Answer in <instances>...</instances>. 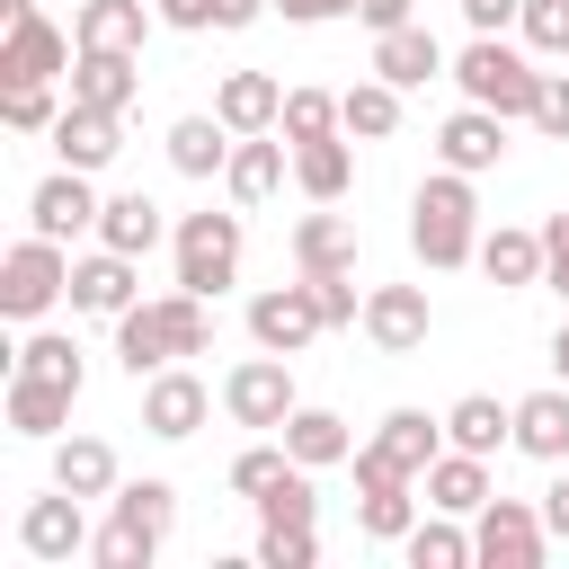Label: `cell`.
I'll use <instances>...</instances> for the list:
<instances>
[{
    "label": "cell",
    "instance_id": "1",
    "mask_svg": "<svg viewBox=\"0 0 569 569\" xmlns=\"http://www.w3.org/2000/svg\"><path fill=\"white\" fill-rule=\"evenodd\" d=\"M213 347V311H204V293H160V302H133L124 320H116V365L133 373V382H151L160 365H187V356H204Z\"/></svg>",
    "mask_w": 569,
    "mask_h": 569
},
{
    "label": "cell",
    "instance_id": "2",
    "mask_svg": "<svg viewBox=\"0 0 569 569\" xmlns=\"http://www.w3.org/2000/svg\"><path fill=\"white\" fill-rule=\"evenodd\" d=\"M409 249L427 267H471L480 258V196H471L462 169L418 178V196H409Z\"/></svg>",
    "mask_w": 569,
    "mask_h": 569
},
{
    "label": "cell",
    "instance_id": "3",
    "mask_svg": "<svg viewBox=\"0 0 569 569\" xmlns=\"http://www.w3.org/2000/svg\"><path fill=\"white\" fill-rule=\"evenodd\" d=\"M169 525H178V489L169 480H116V516L98 525L89 560L98 569H151L160 542H169Z\"/></svg>",
    "mask_w": 569,
    "mask_h": 569
},
{
    "label": "cell",
    "instance_id": "4",
    "mask_svg": "<svg viewBox=\"0 0 569 569\" xmlns=\"http://www.w3.org/2000/svg\"><path fill=\"white\" fill-rule=\"evenodd\" d=\"M453 89L471 98V107H498L507 124H533V98H542V71L507 44V36H471L462 53H453Z\"/></svg>",
    "mask_w": 569,
    "mask_h": 569
},
{
    "label": "cell",
    "instance_id": "5",
    "mask_svg": "<svg viewBox=\"0 0 569 569\" xmlns=\"http://www.w3.org/2000/svg\"><path fill=\"white\" fill-rule=\"evenodd\" d=\"M169 249H178V284L187 293H222V284H240V249H249V231H240V213H178V231H169Z\"/></svg>",
    "mask_w": 569,
    "mask_h": 569
},
{
    "label": "cell",
    "instance_id": "6",
    "mask_svg": "<svg viewBox=\"0 0 569 569\" xmlns=\"http://www.w3.org/2000/svg\"><path fill=\"white\" fill-rule=\"evenodd\" d=\"M62 293H71V258H62V240L27 231V240L0 258V311H9V320H44Z\"/></svg>",
    "mask_w": 569,
    "mask_h": 569
},
{
    "label": "cell",
    "instance_id": "7",
    "mask_svg": "<svg viewBox=\"0 0 569 569\" xmlns=\"http://www.w3.org/2000/svg\"><path fill=\"white\" fill-rule=\"evenodd\" d=\"M542 551H551V525H542L533 498H489L471 516V560H489V569H542Z\"/></svg>",
    "mask_w": 569,
    "mask_h": 569
},
{
    "label": "cell",
    "instance_id": "8",
    "mask_svg": "<svg viewBox=\"0 0 569 569\" xmlns=\"http://www.w3.org/2000/svg\"><path fill=\"white\" fill-rule=\"evenodd\" d=\"M222 409H231V427H284L302 400H293V356H249V365H231L222 373Z\"/></svg>",
    "mask_w": 569,
    "mask_h": 569
},
{
    "label": "cell",
    "instance_id": "9",
    "mask_svg": "<svg viewBox=\"0 0 569 569\" xmlns=\"http://www.w3.org/2000/svg\"><path fill=\"white\" fill-rule=\"evenodd\" d=\"M320 329H329V320H320V293H311V276H302V284H267V293L249 302V338H258L267 356H302Z\"/></svg>",
    "mask_w": 569,
    "mask_h": 569
},
{
    "label": "cell",
    "instance_id": "10",
    "mask_svg": "<svg viewBox=\"0 0 569 569\" xmlns=\"http://www.w3.org/2000/svg\"><path fill=\"white\" fill-rule=\"evenodd\" d=\"M71 62H80V44L53 27V18H9V36H0V80L18 89V80H71Z\"/></svg>",
    "mask_w": 569,
    "mask_h": 569
},
{
    "label": "cell",
    "instance_id": "11",
    "mask_svg": "<svg viewBox=\"0 0 569 569\" xmlns=\"http://www.w3.org/2000/svg\"><path fill=\"white\" fill-rule=\"evenodd\" d=\"M436 160H445V169H462V178L498 169V160H507V116H498V107H471V98H462V107H453V116L436 124Z\"/></svg>",
    "mask_w": 569,
    "mask_h": 569
},
{
    "label": "cell",
    "instance_id": "12",
    "mask_svg": "<svg viewBox=\"0 0 569 569\" xmlns=\"http://www.w3.org/2000/svg\"><path fill=\"white\" fill-rule=\"evenodd\" d=\"M427 329H436L427 284H373V293H365V338H373L382 356H418Z\"/></svg>",
    "mask_w": 569,
    "mask_h": 569
},
{
    "label": "cell",
    "instance_id": "13",
    "mask_svg": "<svg viewBox=\"0 0 569 569\" xmlns=\"http://www.w3.org/2000/svg\"><path fill=\"white\" fill-rule=\"evenodd\" d=\"M204 409H213V391H204L187 365H160V373L142 382V427H151L160 445H187V436L204 427Z\"/></svg>",
    "mask_w": 569,
    "mask_h": 569
},
{
    "label": "cell",
    "instance_id": "14",
    "mask_svg": "<svg viewBox=\"0 0 569 569\" xmlns=\"http://www.w3.org/2000/svg\"><path fill=\"white\" fill-rule=\"evenodd\" d=\"M98 187H89V169H53L36 196H27V222L44 231V240H80V231H98Z\"/></svg>",
    "mask_w": 569,
    "mask_h": 569
},
{
    "label": "cell",
    "instance_id": "15",
    "mask_svg": "<svg viewBox=\"0 0 569 569\" xmlns=\"http://www.w3.org/2000/svg\"><path fill=\"white\" fill-rule=\"evenodd\" d=\"M142 302V284H133V258L124 249H89V258H71V311H98V320H124Z\"/></svg>",
    "mask_w": 569,
    "mask_h": 569
},
{
    "label": "cell",
    "instance_id": "16",
    "mask_svg": "<svg viewBox=\"0 0 569 569\" xmlns=\"http://www.w3.org/2000/svg\"><path fill=\"white\" fill-rule=\"evenodd\" d=\"M71 382H44V373H9V391H0V418H9V436H27V445H53L62 427H71Z\"/></svg>",
    "mask_w": 569,
    "mask_h": 569
},
{
    "label": "cell",
    "instance_id": "17",
    "mask_svg": "<svg viewBox=\"0 0 569 569\" xmlns=\"http://www.w3.org/2000/svg\"><path fill=\"white\" fill-rule=\"evenodd\" d=\"M89 542H98V533H89V516H80L71 489L27 498V516H18V551H27V560H71V551H89Z\"/></svg>",
    "mask_w": 569,
    "mask_h": 569
},
{
    "label": "cell",
    "instance_id": "18",
    "mask_svg": "<svg viewBox=\"0 0 569 569\" xmlns=\"http://www.w3.org/2000/svg\"><path fill=\"white\" fill-rule=\"evenodd\" d=\"M53 151H62V169H89V178H98V169L124 151V116L62 98V116H53Z\"/></svg>",
    "mask_w": 569,
    "mask_h": 569
},
{
    "label": "cell",
    "instance_id": "19",
    "mask_svg": "<svg viewBox=\"0 0 569 569\" xmlns=\"http://www.w3.org/2000/svg\"><path fill=\"white\" fill-rule=\"evenodd\" d=\"M427 507H445V516H480L489 498H498V480H489V453H462V445H445L436 462H427Z\"/></svg>",
    "mask_w": 569,
    "mask_h": 569
},
{
    "label": "cell",
    "instance_id": "20",
    "mask_svg": "<svg viewBox=\"0 0 569 569\" xmlns=\"http://www.w3.org/2000/svg\"><path fill=\"white\" fill-rule=\"evenodd\" d=\"M151 18H160V9H142V0H80L71 44H80V53H142Z\"/></svg>",
    "mask_w": 569,
    "mask_h": 569
},
{
    "label": "cell",
    "instance_id": "21",
    "mask_svg": "<svg viewBox=\"0 0 569 569\" xmlns=\"http://www.w3.org/2000/svg\"><path fill=\"white\" fill-rule=\"evenodd\" d=\"M213 116H222L231 133H276V116H284V80H276V71H222Z\"/></svg>",
    "mask_w": 569,
    "mask_h": 569
},
{
    "label": "cell",
    "instance_id": "22",
    "mask_svg": "<svg viewBox=\"0 0 569 569\" xmlns=\"http://www.w3.org/2000/svg\"><path fill=\"white\" fill-rule=\"evenodd\" d=\"M516 453L533 462H569V382H542L516 400Z\"/></svg>",
    "mask_w": 569,
    "mask_h": 569
},
{
    "label": "cell",
    "instance_id": "23",
    "mask_svg": "<svg viewBox=\"0 0 569 569\" xmlns=\"http://www.w3.org/2000/svg\"><path fill=\"white\" fill-rule=\"evenodd\" d=\"M373 71H382L391 89H427V80L445 71V44H436L418 18H409V27H382V36H373Z\"/></svg>",
    "mask_w": 569,
    "mask_h": 569
},
{
    "label": "cell",
    "instance_id": "24",
    "mask_svg": "<svg viewBox=\"0 0 569 569\" xmlns=\"http://www.w3.org/2000/svg\"><path fill=\"white\" fill-rule=\"evenodd\" d=\"M293 276H356V222L347 213H302L293 222Z\"/></svg>",
    "mask_w": 569,
    "mask_h": 569
},
{
    "label": "cell",
    "instance_id": "25",
    "mask_svg": "<svg viewBox=\"0 0 569 569\" xmlns=\"http://www.w3.org/2000/svg\"><path fill=\"white\" fill-rule=\"evenodd\" d=\"M373 453H382L391 471H409V480H427V462L445 453V418H427V409H391V418L373 427Z\"/></svg>",
    "mask_w": 569,
    "mask_h": 569
},
{
    "label": "cell",
    "instance_id": "26",
    "mask_svg": "<svg viewBox=\"0 0 569 569\" xmlns=\"http://www.w3.org/2000/svg\"><path fill=\"white\" fill-rule=\"evenodd\" d=\"M231 142H240V133H231L222 116H178V124H169V169H178V178H222V169H231Z\"/></svg>",
    "mask_w": 569,
    "mask_h": 569
},
{
    "label": "cell",
    "instance_id": "27",
    "mask_svg": "<svg viewBox=\"0 0 569 569\" xmlns=\"http://www.w3.org/2000/svg\"><path fill=\"white\" fill-rule=\"evenodd\" d=\"M284 151H293V142H276V133H240V142H231V169H222L231 204H267V196L284 187Z\"/></svg>",
    "mask_w": 569,
    "mask_h": 569
},
{
    "label": "cell",
    "instance_id": "28",
    "mask_svg": "<svg viewBox=\"0 0 569 569\" xmlns=\"http://www.w3.org/2000/svg\"><path fill=\"white\" fill-rule=\"evenodd\" d=\"M53 489H71V498H116V445H107V436H53Z\"/></svg>",
    "mask_w": 569,
    "mask_h": 569
},
{
    "label": "cell",
    "instance_id": "29",
    "mask_svg": "<svg viewBox=\"0 0 569 569\" xmlns=\"http://www.w3.org/2000/svg\"><path fill=\"white\" fill-rule=\"evenodd\" d=\"M480 276H489L498 293H525V284H542V231H516V222H498V231L480 240Z\"/></svg>",
    "mask_w": 569,
    "mask_h": 569
},
{
    "label": "cell",
    "instance_id": "30",
    "mask_svg": "<svg viewBox=\"0 0 569 569\" xmlns=\"http://www.w3.org/2000/svg\"><path fill=\"white\" fill-rule=\"evenodd\" d=\"M276 436H284V453H293V462H311V471L356 462V436H347V418H338V409H293Z\"/></svg>",
    "mask_w": 569,
    "mask_h": 569
},
{
    "label": "cell",
    "instance_id": "31",
    "mask_svg": "<svg viewBox=\"0 0 569 569\" xmlns=\"http://www.w3.org/2000/svg\"><path fill=\"white\" fill-rule=\"evenodd\" d=\"M133 89H142L133 53H80V62H71V98H80V107H107V116H124V107H133Z\"/></svg>",
    "mask_w": 569,
    "mask_h": 569
},
{
    "label": "cell",
    "instance_id": "32",
    "mask_svg": "<svg viewBox=\"0 0 569 569\" xmlns=\"http://www.w3.org/2000/svg\"><path fill=\"white\" fill-rule=\"evenodd\" d=\"M293 187H302L311 204H338V196L356 187V151H347L338 133H320V142H293Z\"/></svg>",
    "mask_w": 569,
    "mask_h": 569
},
{
    "label": "cell",
    "instance_id": "33",
    "mask_svg": "<svg viewBox=\"0 0 569 569\" xmlns=\"http://www.w3.org/2000/svg\"><path fill=\"white\" fill-rule=\"evenodd\" d=\"M445 445H462V453H498V445H516V409H498L489 391H462V400L445 409Z\"/></svg>",
    "mask_w": 569,
    "mask_h": 569
},
{
    "label": "cell",
    "instance_id": "34",
    "mask_svg": "<svg viewBox=\"0 0 569 569\" xmlns=\"http://www.w3.org/2000/svg\"><path fill=\"white\" fill-rule=\"evenodd\" d=\"M160 231H169V222H160V204H151L142 187H133V196H107V213H98V240H107V249H124V258L160 249Z\"/></svg>",
    "mask_w": 569,
    "mask_h": 569
},
{
    "label": "cell",
    "instance_id": "35",
    "mask_svg": "<svg viewBox=\"0 0 569 569\" xmlns=\"http://www.w3.org/2000/svg\"><path fill=\"white\" fill-rule=\"evenodd\" d=\"M400 551H409V569H462L471 560V533H462V516H418L409 533H400Z\"/></svg>",
    "mask_w": 569,
    "mask_h": 569
},
{
    "label": "cell",
    "instance_id": "36",
    "mask_svg": "<svg viewBox=\"0 0 569 569\" xmlns=\"http://www.w3.org/2000/svg\"><path fill=\"white\" fill-rule=\"evenodd\" d=\"M338 116H347V133H365V142H382V133H400V89L373 71V80H356L347 98H338Z\"/></svg>",
    "mask_w": 569,
    "mask_h": 569
},
{
    "label": "cell",
    "instance_id": "37",
    "mask_svg": "<svg viewBox=\"0 0 569 569\" xmlns=\"http://www.w3.org/2000/svg\"><path fill=\"white\" fill-rule=\"evenodd\" d=\"M9 373H44V382H71V391L89 382V365H80V347H71L62 329H36V338L9 356Z\"/></svg>",
    "mask_w": 569,
    "mask_h": 569
},
{
    "label": "cell",
    "instance_id": "38",
    "mask_svg": "<svg viewBox=\"0 0 569 569\" xmlns=\"http://www.w3.org/2000/svg\"><path fill=\"white\" fill-rule=\"evenodd\" d=\"M276 133H284V142H320V133H347V116H338V98H329V89H284Z\"/></svg>",
    "mask_w": 569,
    "mask_h": 569
},
{
    "label": "cell",
    "instance_id": "39",
    "mask_svg": "<svg viewBox=\"0 0 569 569\" xmlns=\"http://www.w3.org/2000/svg\"><path fill=\"white\" fill-rule=\"evenodd\" d=\"M320 516V489H311V462H293L267 498H258V525H311Z\"/></svg>",
    "mask_w": 569,
    "mask_h": 569
},
{
    "label": "cell",
    "instance_id": "40",
    "mask_svg": "<svg viewBox=\"0 0 569 569\" xmlns=\"http://www.w3.org/2000/svg\"><path fill=\"white\" fill-rule=\"evenodd\" d=\"M0 116H9V133H53L62 98H53V80H18V89L0 98Z\"/></svg>",
    "mask_w": 569,
    "mask_h": 569
},
{
    "label": "cell",
    "instance_id": "41",
    "mask_svg": "<svg viewBox=\"0 0 569 569\" xmlns=\"http://www.w3.org/2000/svg\"><path fill=\"white\" fill-rule=\"evenodd\" d=\"M284 471H293V453H284V436H276V445H249V453L231 462V489H240V498L258 507V498H267V489H276Z\"/></svg>",
    "mask_w": 569,
    "mask_h": 569
},
{
    "label": "cell",
    "instance_id": "42",
    "mask_svg": "<svg viewBox=\"0 0 569 569\" xmlns=\"http://www.w3.org/2000/svg\"><path fill=\"white\" fill-rule=\"evenodd\" d=\"M311 560H320L311 525H258V569H311Z\"/></svg>",
    "mask_w": 569,
    "mask_h": 569
},
{
    "label": "cell",
    "instance_id": "43",
    "mask_svg": "<svg viewBox=\"0 0 569 569\" xmlns=\"http://www.w3.org/2000/svg\"><path fill=\"white\" fill-rule=\"evenodd\" d=\"M516 27H525V44H533V53H560V62H569V0H525V18H516Z\"/></svg>",
    "mask_w": 569,
    "mask_h": 569
},
{
    "label": "cell",
    "instance_id": "44",
    "mask_svg": "<svg viewBox=\"0 0 569 569\" xmlns=\"http://www.w3.org/2000/svg\"><path fill=\"white\" fill-rule=\"evenodd\" d=\"M542 284L569 302V213H542Z\"/></svg>",
    "mask_w": 569,
    "mask_h": 569
},
{
    "label": "cell",
    "instance_id": "45",
    "mask_svg": "<svg viewBox=\"0 0 569 569\" xmlns=\"http://www.w3.org/2000/svg\"><path fill=\"white\" fill-rule=\"evenodd\" d=\"M311 293H320V320H329V329L365 320V302H356V276H311Z\"/></svg>",
    "mask_w": 569,
    "mask_h": 569
},
{
    "label": "cell",
    "instance_id": "46",
    "mask_svg": "<svg viewBox=\"0 0 569 569\" xmlns=\"http://www.w3.org/2000/svg\"><path fill=\"white\" fill-rule=\"evenodd\" d=\"M533 124L551 142H569V71H542V98H533Z\"/></svg>",
    "mask_w": 569,
    "mask_h": 569
},
{
    "label": "cell",
    "instance_id": "47",
    "mask_svg": "<svg viewBox=\"0 0 569 569\" xmlns=\"http://www.w3.org/2000/svg\"><path fill=\"white\" fill-rule=\"evenodd\" d=\"M542 525H551V542H569V462H551V489H542Z\"/></svg>",
    "mask_w": 569,
    "mask_h": 569
},
{
    "label": "cell",
    "instance_id": "48",
    "mask_svg": "<svg viewBox=\"0 0 569 569\" xmlns=\"http://www.w3.org/2000/svg\"><path fill=\"white\" fill-rule=\"evenodd\" d=\"M151 9H160V27H178V36L213 27V0H151Z\"/></svg>",
    "mask_w": 569,
    "mask_h": 569
},
{
    "label": "cell",
    "instance_id": "49",
    "mask_svg": "<svg viewBox=\"0 0 569 569\" xmlns=\"http://www.w3.org/2000/svg\"><path fill=\"white\" fill-rule=\"evenodd\" d=\"M462 18H471V36H498L507 18H525V0H462Z\"/></svg>",
    "mask_w": 569,
    "mask_h": 569
},
{
    "label": "cell",
    "instance_id": "50",
    "mask_svg": "<svg viewBox=\"0 0 569 569\" xmlns=\"http://www.w3.org/2000/svg\"><path fill=\"white\" fill-rule=\"evenodd\" d=\"M267 9H276V0H213V27H231V36H240V27H258Z\"/></svg>",
    "mask_w": 569,
    "mask_h": 569
},
{
    "label": "cell",
    "instance_id": "51",
    "mask_svg": "<svg viewBox=\"0 0 569 569\" xmlns=\"http://www.w3.org/2000/svg\"><path fill=\"white\" fill-rule=\"evenodd\" d=\"M409 9H418V0H356V18H365L373 36H382V27H409Z\"/></svg>",
    "mask_w": 569,
    "mask_h": 569
},
{
    "label": "cell",
    "instance_id": "52",
    "mask_svg": "<svg viewBox=\"0 0 569 569\" xmlns=\"http://www.w3.org/2000/svg\"><path fill=\"white\" fill-rule=\"evenodd\" d=\"M276 9H284V18H293V27H320V18H347V9H356V0H276Z\"/></svg>",
    "mask_w": 569,
    "mask_h": 569
},
{
    "label": "cell",
    "instance_id": "53",
    "mask_svg": "<svg viewBox=\"0 0 569 569\" xmlns=\"http://www.w3.org/2000/svg\"><path fill=\"white\" fill-rule=\"evenodd\" d=\"M551 373H560V382H569V320H560V329H551Z\"/></svg>",
    "mask_w": 569,
    "mask_h": 569
},
{
    "label": "cell",
    "instance_id": "54",
    "mask_svg": "<svg viewBox=\"0 0 569 569\" xmlns=\"http://www.w3.org/2000/svg\"><path fill=\"white\" fill-rule=\"evenodd\" d=\"M27 9H36V0H0V18H27Z\"/></svg>",
    "mask_w": 569,
    "mask_h": 569
}]
</instances>
